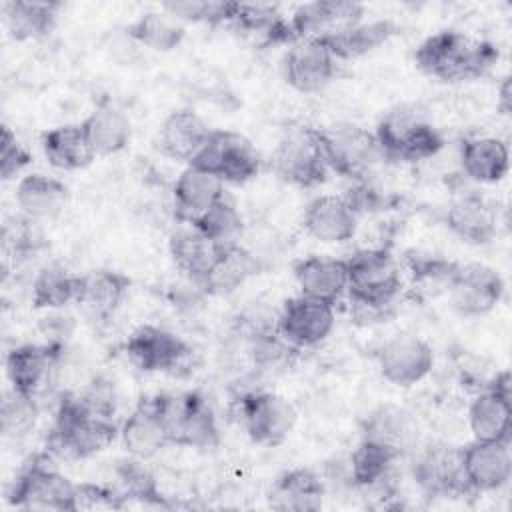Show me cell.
Returning <instances> with one entry per match:
<instances>
[{
  "instance_id": "cell-29",
  "label": "cell",
  "mask_w": 512,
  "mask_h": 512,
  "mask_svg": "<svg viewBox=\"0 0 512 512\" xmlns=\"http://www.w3.org/2000/svg\"><path fill=\"white\" fill-rule=\"evenodd\" d=\"M260 272L258 258L246 250L240 242L224 244L218 260L208 270V274L198 282L204 294L210 296H228L246 284L252 276Z\"/></svg>"
},
{
  "instance_id": "cell-38",
  "label": "cell",
  "mask_w": 512,
  "mask_h": 512,
  "mask_svg": "<svg viewBox=\"0 0 512 512\" xmlns=\"http://www.w3.org/2000/svg\"><path fill=\"white\" fill-rule=\"evenodd\" d=\"M394 34H398V24L390 18H382L372 22H360L340 34L322 40L336 60H354L386 44Z\"/></svg>"
},
{
  "instance_id": "cell-14",
  "label": "cell",
  "mask_w": 512,
  "mask_h": 512,
  "mask_svg": "<svg viewBox=\"0 0 512 512\" xmlns=\"http://www.w3.org/2000/svg\"><path fill=\"white\" fill-rule=\"evenodd\" d=\"M336 324L334 306L304 294L288 298L276 322V332L294 348H312L324 342Z\"/></svg>"
},
{
  "instance_id": "cell-50",
  "label": "cell",
  "mask_w": 512,
  "mask_h": 512,
  "mask_svg": "<svg viewBox=\"0 0 512 512\" xmlns=\"http://www.w3.org/2000/svg\"><path fill=\"white\" fill-rule=\"evenodd\" d=\"M72 328H74L72 316L50 314V316L40 320V330L46 336V342H50V344H62L64 346V342L70 336Z\"/></svg>"
},
{
  "instance_id": "cell-10",
  "label": "cell",
  "mask_w": 512,
  "mask_h": 512,
  "mask_svg": "<svg viewBox=\"0 0 512 512\" xmlns=\"http://www.w3.org/2000/svg\"><path fill=\"white\" fill-rule=\"evenodd\" d=\"M188 164L204 168L228 184H244L258 176L262 168L260 154L252 142L232 130H212Z\"/></svg>"
},
{
  "instance_id": "cell-17",
  "label": "cell",
  "mask_w": 512,
  "mask_h": 512,
  "mask_svg": "<svg viewBox=\"0 0 512 512\" xmlns=\"http://www.w3.org/2000/svg\"><path fill=\"white\" fill-rule=\"evenodd\" d=\"M338 72V60L322 38H302L288 46L282 76L298 92L312 94L326 88Z\"/></svg>"
},
{
  "instance_id": "cell-23",
  "label": "cell",
  "mask_w": 512,
  "mask_h": 512,
  "mask_svg": "<svg viewBox=\"0 0 512 512\" xmlns=\"http://www.w3.org/2000/svg\"><path fill=\"white\" fill-rule=\"evenodd\" d=\"M224 196V182L216 174L194 164H186L172 186L174 216L178 222L190 226Z\"/></svg>"
},
{
  "instance_id": "cell-51",
  "label": "cell",
  "mask_w": 512,
  "mask_h": 512,
  "mask_svg": "<svg viewBox=\"0 0 512 512\" xmlns=\"http://www.w3.org/2000/svg\"><path fill=\"white\" fill-rule=\"evenodd\" d=\"M496 106H498V110L502 112V114H510V110H512V90H510V76H504L502 78V82H500V86H498V102H496Z\"/></svg>"
},
{
  "instance_id": "cell-42",
  "label": "cell",
  "mask_w": 512,
  "mask_h": 512,
  "mask_svg": "<svg viewBox=\"0 0 512 512\" xmlns=\"http://www.w3.org/2000/svg\"><path fill=\"white\" fill-rule=\"evenodd\" d=\"M190 226L196 228L206 238H210L212 242L230 244V242H238V238L242 236L244 220L236 210V206L224 196L212 208H208L202 216H198Z\"/></svg>"
},
{
  "instance_id": "cell-43",
  "label": "cell",
  "mask_w": 512,
  "mask_h": 512,
  "mask_svg": "<svg viewBox=\"0 0 512 512\" xmlns=\"http://www.w3.org/2000/svg\"><path fill=\"white\" fill-rule=\"evenodd\" d=\"M162 10L178 22H192V24H208L220 26L230 24L236 2L230 0H174L164 2Z\"/></svg>"
},
{
  "instance_id": "cell-18",
  "label": "cell",
  "mask_w": 512,
  "mask_h": 512,
  "mask_svg": "<svg viewBox=\"0 0 512 512\" xmlns=\"http://www.w3.org/2000/svg\"><path fill=\"white\" fill-rule=\"evenodd\" d=\"M364 6L352 0H316L300 4L288 20L292 42L328 38L362 22Z\"/></svg>"
},
{
  "instance_id": "cell-46",
  "label": "cell",
  "mask_w": 512,
  "mask_h": 512,
  "mask_svg": "<svg viewBox=\"0 0 512 512\" xmlns=\"http://www.w3.org/2000/svg\"><path fill=\"white\" fill-rule=\"evenodd\" d=\"M404 262L416 282L444 284L446 288L458 270V262L438 258L434 254H422V252H406Z\"/></svg>"
},
{
  "instance_id": "cell-34",
  "label": "cell",
  "mask_w": 512,
  "mask_h": 512,
  "mask_svg": "<svg viewBox=\"0 0 512 512\" xmlns=\"http://www.w3.org/2000/svg\"><path fill=\"white\" fill-rule=\"evenodd\" d=\"M222 248L224 244L212 242L192 226L172 232L168 240V252L174 266L184 276H188L196 286L214 266Z\"/></svg>"
},
{
  "instance_id": "cell-40",
  "label": "cell",
  "mask_w": 512,
  "mask_h": 512,
  "mask_svg": "<svg viewBox=\"0 0 512 512\" xmlns=\"http://www.w3.org/2000/svg\"><path fill=\"white\" fill-rule=\"evenodd\" d=\"M126 36L154 52H170L178 48L186 36L184 26L162 12H144L124 28Z\"/></svg>"
},
{
  "instance_id": "cell-13",
  "label": "cell",
  "mask_w": 512,
  "mask_h": 512,
  "mask_svg": "<svg viewBox=\"0 0 512 512\" xmlns=\"http://www.w3.org/2000/svg\"><path fill=\"white\" fill-rule=\"evenodd\" d=\"M512 380L508 370L496 372L488 386L472 398L468 406V424L474 440H512Z\"/></svg>"
},
{
  "instance_id": "cell-1",
  "label": "cell",
  "mask_w": 512,
  "mask_h": 512,
  "mask_svg": "<svg viewBox=\"0 0 512 512\" xmlns=\"http://www.w3.org/2000/svg\"><path fill=\"white\" fill-rule=\"evenodd\" d=\"M346 260L350 312L364 324L386 318L402 290L400 266L388 248H362Z\"/></svg>"
},
{
  "instance_id": "cell-30",
  "label": "cell",
  "mask_w": 512,
  "mask_h": 512,
  "mask_svg": "<svg viewBox=\"0 0 512 512\" xmlns=\"http://www.w3.org/2000/svg\"><path fill=\"white\" fill-rule=\"evenodd\" d=\"M362 438H370L394 448L400 456L416 448L418 424L412 412L402 406L382 404L362 420Z\"/></svg>"
},
{
  "instance_id": "cell-6",
  "label": "cell",
  "mask_w": 512,
  "mask_h": 512,
  "mask_svg": "<svg viewBox=\"0 0 512 512\" xmlns=\"http://www.w3.org/2000/svg\"><path fill=\"white\" fill-rule=\"evenodd\" d=\"M230 410L248 438L266 448L280 446L298 418L296 408L284 396L254 386L234 392Z\"/></svg>"
},
{
  "instance_id": "cell-41",
  "label": "cell",
  "mask_w": 512,
  "mask_h": 512,
  "mask_svg": "<svg viewBox=\"0 0 512 512\" xmlns=\"http://www.w3.org/2000/svg\"><path fill=\"white\" fill-rule=\"evenodd\" d=\"M114 476H116V490L124 498L138 500L144 504H154V506H166V496L158 488V480L150 472V468L144 464V460L134 456L120 460L114 466Z\"/></svg>"
},
{
  "instance_id": "cell-49",
  "label": "cell",
  "mask_w": 512,
  "mask_h": 512,
  "mask_svg": "<svg viewBox=\"0 0 512 512\" xmlns=\"http://www.w3.org/2000/svg\"><path fill=\"white\" fill-rule=\"evenodd\" d=\"M76 500L78 508H120L126 498L116 488L82 482L76 484Z\"/></svg>"
},
{
  "instance_id": "cell-19",
  "label": "cell",
  "mask_w": 512,
  "mask_h": 512,
  "mask_svg": "<svg viewBox=\"0 0 512 512\" xmlns=\"http://www.w3.org/2000/svg\"><path fill=\"white\" fill-rule=\"evenodd\" d=\"M462 450V468L474 494L496 492L512 476V454L508 442L472 440Z\"/></svg>"
},
{
  "instance_id": "cell-3",
  "label": "cell",
  "mask_w": 512,
  "mask_h": 512,
  "mask_svg": "<svg viewBox=\"0 0 512 512\" xmlns=\"http://www.w3.org/2000/svg\"><path fill=\"white\" fill-rule=\"evenodd\" d=\"M116 436L120 430L112 418L92 414L78 394H64L46 438V450L58 458L82 460L106 450Z\"/></svg>"
},
{
  "instance_id": "cell-8",
  "label": "cell",
  "mask_w": 512,
  "mask_h": 512,
  "mask_svg": "<svg viewBox=\"0 0 512 512\" xmlns=\"http://www.w3.org/2000/svg\"><path fill=\"white\" fill-rule=\"evenodd\" d=\"M158 398L170 446L214 448L220 442L216 414L202 392L158 394Z\"/></svg>"
},
{
  "instance_id": "cell-33",
  "label": "cell",
  "mask_w": 512,
  "mask_h": 512,
  "mask_svg": "<svg viewBox=\"0 0 512 512\" xmlns=\"http://www.w3.org/2000/svg\"><path fill=\"white\" fill-rule=\"evenodd\" d=\"M96 156H112L122 152L132 138V124L128 116L110 102H100L80 122Z\"/></svg>"
},
{
  "instance_id": "cell-32",
  "label": "cell",
  "mask_w": 512,
  "mask_h": 512,
  "mask_svg": "<svg viewBox=\"0 0 512 512\" xmlns=\"http://www.w3.org/2000/svg\"><path fill=\"white\" fill-rule=\"evenodd\" d=\"M62 2L56 0H8L4 20L12 40L28 42L48 36L58 22Z\"/></svg>"
},
{
  "instance_id": "cell-36",
  "label": "cell",
  "mask_w": 512,
  "mask_h": 512,
  "mask_svg": "<svg viewBox=\"0 0 512 512\" xmlns=\"http://www.w3.org/2000/svg\"><path fill=\"white\" fill-rule=\"evenodd\" d=\"M68 186L46 174H28L16 184V204L24 216L34 220L56 218L68 204Z\"/></svg>"
},
{
  "instance_id": "cell-26",
  "label": "cell",
  "mask_w": 512,
  "mask_h": 512,
  "mask_svg": "<svg viewBox=\"0 0 512 512\" xmlns=\"http://www.w3.org/2000/svg\"><path fill=\"white\" fill-rule=\"evenodd\" d=\"M130 286L132 280L120 270H90L86 274H80L78 278L76 304L82 306L86 314L94 320H106L120 308V304L128 296Z\"/></svg>"
},
{
  "instance_id": "cell-15",
  "label": "cell",
  "mask_w": 512,
  "mask_h": 512,
  "mask_svg": "<svg viewBox=\"0 0 512 512\" xmlns=\"http://www.w3.org/2000/svg\"><path fill=\"white\" fill-rule=\"evenodd\" d=\"M376 364L386 382L398 388H410L430 374L434 352L416 334H396L378 348Z\"/></svg>"
},
{
  "instance_id": "cell-22",
  "label": "cell",
  "mask_w": 512,
  "mask_h": 512,
  "mask_svg": "<svg viewBox=\"0 0 512 512\" xmlns=\"http://www.w3.org/2000/svg\"><path fill=\"white\" fill-rule=\"evenodd\" d=\"M62 344H20L6 354V376L16 392L36 396L62 358Z\"/></svg>"
},
{
  "instance_id": "cell-16",
  "label": "cell",
  "mask_w": 512,
  "mask_h": 512,
  "mask_svg": "<svg viewBox=\"0 0 512 512\" xmlns=\"http://www.w3.org/2000/svg\"><path fill=\"white\" fill-rule=\"evenodd\" d=\"M502 276L486 264H458L456 274L448 284L452 308L464 316H484L492 312L504 298Z\"/></svg>"
},
{
  "instance_id": "cell-37",
  "label": "cell",
  "mask_w": 512,
  "mask_h": 512,
  "mask_svg": "<svg viewBox=\"0 0 512 512\" xmlns=\"http://www.w3.org/2000/svg\"><path fill=\"white\" fill-rule=\"evenodd\" d=\"M400 458L402 456L394 448L370 438H360L348 458V474L352 486L370 490L382 482H388L394 464Z\"/></svg>"
},
{
  "instance_id": "cell-31",
  "label": "cell",
  "mask_w": 512,
  "mask_h": 512,
  "mask_svg": "<svg viewBox=\"0 0 512 512\" xmlns=\"http://www.w3.org/2000/svg\"><path fill=\"white\" fill-rule=\"evenodd\" d=\"M460 168L474 182H500L510 168L508 144L496 136L466 138L460 146Z\"/></svg>"
},
{
  "instance_id": "cell-2",
  "label": "cell",
  "mask_w": 512,
  "mask_h": 512,
  "mask_svg": "<svg viewBox=\"0 0 512 512\" xmlns=\"http://www.w3.org/2000/svg\"><path fill=\"white\" fill-rule=\"evenodd\" d=\"M498 56V48L488 40H472L458 30H438L418 44L414 64L436 80L466 82L488 74Z\"/></svg>"
},
{
  "instance_id": "cell-20",
  "label": "cell",
  "mask_w": 512,
  "mask_h": 512,
  "mask_svg": "<svg viewBox=\"0 0 512 512\" xmlns=\"http://www.w3.org/2000/svg\"><path fill=\"white\" fill-rule=\"evenodd\" d=\"M120 440L126 452L140 460H148L166 446H170V436L160 412L158 394L142 396L138 400L136 408L120 428Z\"/></svg>"
},
{
  "instance_id": "cell-47",
  "label": "cell",
  "mask_w": 512,
  "mask_h": 512,
  "mask_svg": "<svg viewBox=\"0 0 512 512\" xmlns=\"http://www.w3.org/2000/svg\"><path fill=\"white\" fill-rule=\"evenodd\" d=\"M80 402L96 416L102 418H112L116 412V388L114 382L98 376L94 378L80 394H78Z\"/></svg>"
},
{
  "instance_id": "cell-4",
  "label": "cell",
  "mask_w": 512,
  "mask_h": 512,
  "mask_svg": "<svg viewBox=\"0 0 512 512\" xmlns=\"http://www.w3.org/2000/svg\"><path fill=\"white\" fill-rule=\"evenodd\" d=\"M374 138L384 162L428 160L444 146L440 130L412 106L388 110L376 124Z\"/></svg>"
},
{
  "instance_id": "cell-11",
  "label": "cell",
  "mask_w": 512,
  "mask_h": 512,
  "mask_svg": "<svg viewBox=\"0 0 512 512\" xmlns=\"http://www.w3.org/2000/svg\"><path fill=\"white\" fill-rule=\"evenodd\" d=\"M272 170L282 182L298 188H314L326 182L328 164L312 126L298 128L278 142L272 154Z\"/></svg>"
},
{
  "instance_id": "cell-35",
  "label": "cell",
  "mask_w": 512,
  "mask_h": 512,
  "mask_svg": "<svg viewBox=\"0 0 512 512\" xmlns=\"http://www.w3.org/2000/svg\"><path fill=\"white\" fill-rule=\"evenodd\" d=\"M40 146L50 166L58 170H82L96 154L80 124H62L40 134Z\"/></svg>"
},
{
  "instance_id": "cell-28",
  "label": "cell",
  "mask_w": 512,
  "mask_h": 512,
  "mask_svg": "<svg viewBox=\"0 0 512 512\" xmlns=\"http://www.w3.org/2000/svg\"><path fill=\"white\" fill-rule=\"evenodd\" d=\"M212 128L190 108L170 112L158 132V148L176 162H190L208 140Z\"/></svg>"
},
{
  "instance_id": "cell-25",
  "label": "cell",
  "mask_w": 512,
  "mask_h": 512,
  "mask_svg": "<svg viewBox=\"0 0 512 512\" xmlns=\"http://www.w3.org/2000/svg\"><path fill=\"white\" fill-rule=\"evenodd\" d=\"M446 226L468 244H488L498 232V210L482 194L466 192L446 208Z\"/></svg>"
},
{
  "instance_id": "cell-44",
  "label": "cell",
  "mask_w": 512,
  "mask_h": 512,
  "mask_svg": "<svg viewBox=\"0 0 512 512\" xmlns=\"http://www.w3.org/2000/svg\"><path fill=\"white\" fill-rule=\"evenodd\" d=\"M248 354L256 374H274L292 366L298 348L288 344L278 332H270L250 340Z\"/></svg>"
},
{
  "instance_id": "cell-9",
  "label": "cell",
  "mask_w": 512,
  "mask_h": 512,
  "mask_svg": "<svg viewBox=\"0 0 512 512\" xmlns=\"http://www.w3.org/2000/svg\"><path fill=\"white\" fill-rule=\"evenodd\" d=\"M412 478L428 498L474 494L464 476L460 446L442 440H430L414 448Z\"/></svg>"
},
{
  "instance_id": "cell-5",
  "label": "cell",
  "mask_w": 512,
  "mask_h": 512,
  "mask_svg": "<svg viewBox=\"0 0 512 512\" xmlns=\"http://www.w3.org/2000/svg\"><path fill=\"white\" fill-rule=\"evenodd\" d=\"M8 502L20 510H78L76 484L52 464L48 450L24 462L8 490Z\"/></svg>"
},
{
  "instance_id": "cell-45",
  "label": "cell",
  "mask_w": 512,
  "mask_h": 512,
  "mask_svg": "<svg viewBox=\"0 0 512 512\" xmlns=\"http://www.w3.org/2000/svg\"><path fill=\"white\" fill-rule=\"evenodd\" d=\"M38 402L36 396H28L22 392H16L14 388L4 394L2 406H0V428L6 438H22L26 436L36 420H38Z\"/></svg>"
},
{
  "instance_id": "cell-21",
  "label": "cell",
  "mask_w": 512,
  "mask_h": 512,
  "mask_svg": "<svg viewBox=\"0 0 512 512\" xmlns=\"http://www.w3.org/2000/svg\"><path fill=\"white\" fill-rule=\"evenodd\" d=\"M302 228L314 240L324 244L348 242L356 236L358 214L344 196L324 194L312 198L302 214Z\"/></svg>"
},
{
  "instance_id": "cell-12",
  "label": "cell",
  "mask_w": 512,
  "mask_h": 512,
  "mask_svg": "<svg viewBox=\"0 0 512 512\" xmlns=\"http://www.w3.org/2000/svg\"><path fill=\"white\" fill-rule=\"evenodd\" d=\"M192 348L176 334L154 324H142L124 342V354L142 372L178 374L192 358Z\"/></svg>"
},
{
  "instance_id": "cell-27",
  "label": "cell",
  "mask_w": 512,
  "mask_h": 512,
  "mask_svg": "<svg viewBox=\"0 0 512 512\" xmlns=\"http://www.w3.org/2000/svg\"><path fill=\"white\" fill-rule=\"evenodd\" d=\"M326 494L324 478L312 468L282 472L268 490V506L282 512H308L322 508Z\"/></svg>"
},
{
  "instance_id": "cell-7",
  "label": "cell",
  "mask_w": 512,
  "mask_h": 512,
  "mask_svg": "<svg viewBox=\"0 0 512 512\" xmlns=\"http://www.w3.org/2000/svg\"><path fill=\"white\" fill-rule=\"evenodd\" d=\"M312 130L328 170H334L348 180L368 182L376 166L384 162L374 132H368L358 124L338 122L322 128L312 126Z\"/></svg>"
},
{
  "instance_id": "cell-39",
  "label": "cell",
  "mask_w": 512,
  "mask_h": 512,
  "mask_svg": "<svg viewBox=\"0 0 512 512\" xmlns=\"http://www.w3.org/2000/svg\"><path fill=\"white\" fill-rule=\"evenodd\" d=\"M78 278L58 262L42 266L32 280V308L36 310H62L78 300Z\"/></svg>"
},
{
  "instance_id": "cell-48",
  "label": "cell",
  "mask_w": 512,
  "mask_h": 512,
  "mask_svg": "<svg viewBox=\"0 0 512 512\" xmlns=\"http://www.w3.org/2000/svg\"><path fill=\"white\" fill-rule=\"evenodd\" d=\"M32 156L30 152L16 140V134L8 128L2 126V136H0V178L10 180L16 174H20L28 164Z\"/></svg>"
},
{
  "instance_id": "cell-24",
  "label": "cell",
  "mask_w": 512,
  "mask_h": 512,
  "mask_svg": "<svg viewBox=\"0 0 512 512\" xmlns=\"http://www.w3.org/2000/svg\"><path fill=\"white\" fill-rule=\"evenodd\" d=\"M300 294L336 306L348 292V270L344 258L306 256L292 264Z\"/></svg>"
}]
</instances>
